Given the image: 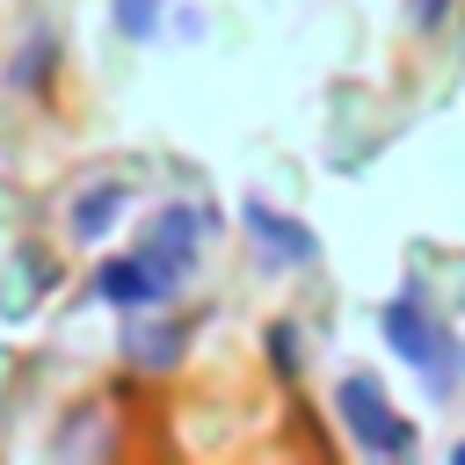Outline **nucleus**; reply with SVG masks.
I'll use <instances>...</instances> for the list:
<instances>
[{"mask_svg": "<svg viewBox=\"0 0 465 465\" xmlns=\"http://www.w3.org/2000/svg\"><path fill=\"white\" fill-rule=\"evenodd\" d=\"M378 327H385V341H392V349H400V356H407V363H414L436 392H450V385L465 378V356L450 349V334H443V327H436L414 298H392V305L378 312Z\"/></svg>", "mask_w": 465, "mask_h": 465, "instance_id": "obj_1", "label": "nucleus"}, {"mask_svg": "<svg viewBox=\"0 0 465 465\" xmlns=\"http://www.w3.org/2000/svg\"><path fill=\"white\" fill-rule=\"evenodd\" d=\"M334 407H341V421H349V436L363 443V450H385V458H407L414 450V429L392 414V400L378 392V378H341V392H334Z\"/></svg>", "mask_w": 465, "mask_h": 465, "instance_id": "obj_2", "label": "nucleus"}, {"mask_svg": "<svg viewBox=\"0 0 465 465\" xmlns=\"http://www.w3.org/2000/svg\"><path fill=\"white\" fill-rule=\"evenodd\" d=\"M203 240H211V211H196V203H167V211L145 225V247H138V254L182 291L189 269H196V247H203Z\"/></svg>", "mask_w": 465, "mask_h": 465, "instance_id": "obj_3", "label": "nucleus"}, {"mask_svg": "<svg viewBox=\"0 0 465 465\" xmlns=\"http://www.w3.org/2000/svg\"><path fill=\"white\" fill-rule=\"evenodd\" d=\"M94 291H102L109 305H124V312H153L160 298H174V283H167L145 254H109V262L94 269Z\"/></svg>", "mask_w": 465, "mask_h": 465, "instance_id": "obj_4", "label": "nucleus"}, {"mask_svg": "<svg viewBox=\"0 0 465 465\" xmlns=\"http://www.w3.org/2000/svg\"><path fill=\"white\" fill-rule=\"evenodd\" d=\"M240 218H247V232H254V247H262V262H269V269H305V262L320 254V240H312V232H305L298 218L269 211L262 196H254V203H247Z\"/></svg>", "mask_w": 465, "mask_h": 465, "instance_id": "obj_5", "label": "nucleus"}, {"mask_svg": "<svg viewBox=\"0 0 465 465\" xmlns=\"http://www.w3.org/2000/svg\"><path fill=\"white\" fill-rule=\"evenodd\" d=\"M116 211H124V189H94V196L73 203V232H80V240H102V232L116 225Z\"/></svg>", "mask_w": 465, "mask_h": 465, "instance_id": "obj_6", "label": "nucleus"}, {"mask_svg": "<svg viewBox=\"0 0 465 465\" xmlns=\"http://www.w3.org/2000/svg\"><path fill=\"white\" fill-rule=\"evenodd\" d=\"M44 80H51V29H36V44L15 51V65H7V87H44Z\"/></svg>", "mask_w": 465, "mask_h": 465, "instance_id": "obj_7", "label": "nucleus"}, {"mask_svg": "<svg viewBox=\"0 0 465 465\" xmlns=\"http://www.w3.org/2000/svg\"><path fill=\"white\" fill-rule=\"evenodd\" d=\"M131 356H145L153 371H167L182 356V327H131Z\"/></svg>", "mask_w": 465, "mask_h": 465, "instance_id": "obj_8", "label": "nucleus"}, {"mask_svg": "<svg viewBox=\"0 0 465 465\" xmlns=\"http://www.w3.org/2000/svg\"><path fill=\"white\" fill-rule=\"evenodd\" d=\"M116 29L124 36H153L160 29V0H116Z\"/></svg>", "mask_w": 465, "mask_h": 465, "instance_id": "obj_9", "label": "nucleus"}, {"mask_svg": "<svg viewBox=\"0 0 465 465\" xmlns=\"http://www.w3.org/2000/svg\"><path fill=\"white\" fill-rule=\"evenodd\" d=\"M443 7H450V0H407V22H414V29H436Z\"/></svg>", "mask_w": 465, "mask_h": 465, "instance_id": "obj_10", "label": "nucleus"}, {"mask_svg": "<svg viewBox=\"0 0 465 465\" xmlns=\"http://www.w3.org/2000/svg\"><path fill=\"white\" fill-rule=\"evenodd\" d=\"M458 458H465V443H458Z\"/></svg>", "mask_w": 465, "mask_h": 465, "instance_id": "obj_11", "label": "nucleus"}]
</instances>
